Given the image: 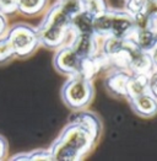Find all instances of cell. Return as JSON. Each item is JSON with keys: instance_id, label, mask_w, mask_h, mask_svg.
Returning a JSON list of instances; mask_svg holds the SVG:
<instances>
[{"instance_id": "obj_5", "label": "cell", "mask_w": 157, "mask_h": 161, "mask_svg": "<svg viewBox=\"0 0 157 161\" xmlns=\"http://www.w3.org/2000/svg\"><path fill=\"white\" fill-rule=\"evenodd\" d=\"M55 67L64 73L78 71L80 70V57L75 53V51L64 48L55 57Z\"/></svg>"}, {"instance_id": "obj_6", "label": "cell", "mask_w": 157, "mask_h": 161, "mask_svg": "<svg viewBox=\"0 0 157 161\" xmlns=\"http://www.w3.org/2000/svg\"><path fill=\"white\" fill-rule=\"evenodd\" d=\"M46 4V0H16V9L26 16L38 14Z\"/></svg>"}, {"instance_id": "obj_9", "label": "cell", "mask_w": 157, "mask_h": 161, "mask_svg": "<svg viewBox=\"0 0 157 161\" xmlns=\"http://www.w3.org/2000/svg\"><path fill=\"white\" fill-rule=\"evenodd\" d=\"M75 25H76V27H78L82 33H90L92 26H93L92 20L89 17L87 14H81V15H78V17L75 19Z\"/></svg>"}, {"instance_id": "obj_2", "label": "cell", "mask_w": 157, "mask_h": 161, "mask_svg": "<svg viewBox=\"0 0 157 161\" xmlns=\"http://www.w3.org/2000/svg\"><path fill=\"white\" fill-rule=\"evenodd\" d=\"M89 138L86 132L78 125H71L62 134L59 140L53 145L51 156L55 160H73L76 159V154H80L87 145Z\"/></svg>"}, {"instance_id": "obj_12", "label": "cell", "mask_w": 157, "mask_h": 161, "mask_svg": "<svg viewBox=\"0 0 157 161\" xmlns=\"http://www.w3.org/2000/svg\"><path fill=\"white\" fill-rule=\"evenodd\" d=\"M129 27H130V22L128 20H125V19H112V26H111V28L113 30L116 36L124 33Z\"/></svg>"}, {"instance_id": "obj_1", "label": "cell", "mask_w": 157, "mask_h": 161, "mask_svg": "<svg viewBox=\"0 0 157 161\" xmlns=\"http://www.w3.org/2000/svg\"><path fill=\"white\" fill-rule=\"evenodd\" d=\"M71 20V15L60 5L54 6L48 13L42 26L37 30L39 43H43L47 47L58 46L64 35L68 24Z\"/></svg>"}, {"instance_id": "obj_14", "label": "cell", "mask_w": 157, "mask_h": 161, "mask_svg": "<svg viewBox=\"0 0 157 161\" xmlns=\"http://www.w3.org/2000/svg\"><path fill=\"white\" fill-rule=\"evenodd\" d=\"M6 30H8V20H6V16H5V14L0 11V37L6 33Z\"/></svg>"}, {"instance_id": "obj_8", "label": "cell", "mask_w": 157, "mask_h": 161, "mask_svg": "<svg viewBox=\"0 0 157 161\" xmlns=\"http://www.w3.org/2000/svg\"><path fill=\"white\" fill-rule=\"evenodd\" d=\"M90 47H91V37L89 33H82L80 36V38L78 41V46L75 48V53L78 54V57H84L87 55L90 52Z\"/></svg>"}, {"instance_id": "obj_10", "label": "cell", "mask_w": 157, "mask_h": 161, "mask_svg": "<svg viewBox=\"0 0 157 161\" xmlns=\"http://www.w3.org/2000/svg\"><path fill=\"white\" fill-rule=\"evenodd\" d=\"M155 41H156V37L152 32L147 31V30H144L140 32V36H139V46L144 49H149L151 48L154 44H155Z\"/></svg>"}, {"instance_id": "obj_15", "label": "cell", "mask_w": 157, "mask_h": 161, "mask_svg": "<svg viewBox=\"0 0 157 161\" xmlns=\"http://www.w3.org/2000/svg\"><path fill=\"white\" fill-rule=\"evenodd\" d=\"M154 57H155V60H156V63H157V49L155 51V53H154Z\"/></svg>"}, {"instance_id": "obj_13", "label": "cell", "mask_w": 157, "mask_h": 161, "mask_svg": "<svg viewBox=\"0 0 157 161\" xmlns=\"http://www.w3.org/2000/svg\"><path fill=\"white\" fill-rule=\"evenodd\" d=\"M8 149H9V145H8V140L0 135V160H4L6 154H8Z\"/></svg>"}, {"instance_id": "obj_11", "label": "cell", "mask_w": 157, "mask_h": 161, "mask_svg": "<svg viewBox=\"0 0 157 161\" xmlns=\"http://www.w3.org/2000/svg\"><path fill=\"white\" fill-rule=\"evenodd\" d=\"M136 106L141 111V112H154L156 105H155V101L151 98V97H147V96H140L138 100H136Z\"/></svg>"}, {"instance_id": "obj_7", "label": "cell", "mask_w": 157, "mask_h": 161, "mask_svg": "<svg viewBox=\"0 0 157 161\" xmlns=\"http://www.w3.org/2000/svg\"><path fill=\"white\" fill-rule=\"evenodd\" d=\"M15 57L16 55H15L10 42L5 36H1L0 37V65L10 63Z\"/></svg>"}, {"instance_id": "obj_4", "label": "cell", "mask_w": 157, "mask_h": 161, "mask_svg": "<svg viewBox=\"0 0 157 161\" xmlns=\"http://www.w3.org/2000/svg\"><path fill=\"white\" fill-rule=\"evenodd\" d=\"M63 97L70 106H80L89 97V87L81 79H74L63 89Z\"/></svg>"}, {"instance_id": "obj_3", "label": "cell", "mask_w": 157, "mask_h": 161, "mask_svg": "<svg viewBox=\"0 0 157 161\" xmlns=\"http://www.w3.org/2000/svg\"><path fill=\"white\" fill-rule=\"evenodd\" d=\"M5 37L10 42L15 55L19 58H26L33 53L39 44L37 30L27 24H16L10 27Z\"/></svg>"}]
</instances>
